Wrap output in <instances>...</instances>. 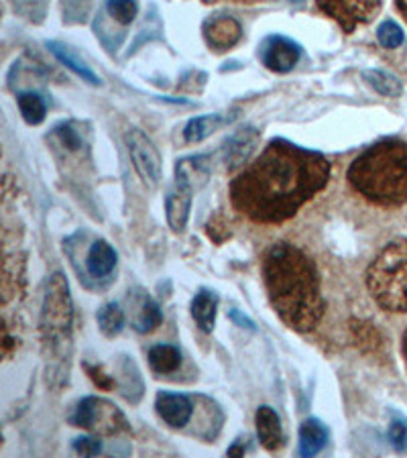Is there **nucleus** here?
Instances as JSON below:
<instances>
[{
    "label": "nucleus",
    "instance_id": "nucleus-14",
    "mask_svg": "<svg viewBox=\"0 0 407 458\" xmlns=\"http://www.w3.org/2000/svg\"><path fill=\"white\" fill-rule=\"evenodd\" d=\"M204 37L206 43L216 51H226L236 46L241 39V25L231 17H218L210 19L204 25Z\"/></svg>",
    "mask_w": 407,
    "mask_h": 458
},
{
    "label": "nucleus",
    "instance_id": "nucleus-26",
    "mask_svg": "<svg viewBox=\"0 0 407 458\" xmlns=\"http://www.w3.org/2000/svg\"><path fill=\"white\" fill-rule=\"evenodd\" d=\"M108 13L110 17L118 21L121 25H131L137 17L139 4L137 0H108Z\"/></svg>",
    "mask_w": 407,
    "mask_h": 458
},
{
    "label": "nucleus",
    "instance_id": "nucleus-6",
    "mask_svg": "<svg viewBox=\"0 0 407 458\" xmlns=\"http://www.w3.org/2000/svg\"><path fill=\"white\" fill-rule=\"evenodd\" d=\"M72 424L100 436H114L129 430L124 413L102 397H84L72 416Z\"/></svg>",
    "mask_w": 407,
    "mask_h": 458
},
{
    "label": "nucleus",
    "instance_id": "nucleus-35",
    "mask_svg": "<svg viewBox=\"0 0 407 458\" xmlns=\"http://www.w3.org/2000/svg\"><path fill=\"white\" fill-rule=\"evenodd\" d=\"M292 3H301V0H292Z\"/></svg>",
    "mask_w": 407,
    "mask_h": 458
},
{
    "label": "nucleus",
    "instance_id": "nucleus-19",
    "mask_svg": "<svg viewBox=\"0 0 407 458\" xmlns=\"http://www.w3.org/2000/svg\"><path fill=\"white\" fill-rule=\"evenodd\" d=\"M328 442V428L320 420L308 418L300 426V456H316Z\"/></svg>",
    "mask_w": 407,
    "mask_h": 458
},
{
    "label": "nucleus",
    "instance_id": "nucleus-7",
    "mask_svg": "<svg viewBox=\"0 0 407 458\" xmlns=\"http://www.w3.org/2000/svg\"><path fill=\"white\" fill-rule=\"evenodd\" d=\"M124 143H127L132 165H135L140 180H143L149 188H157V183L161 180V157L157 147H155L151 139L139 129L127 131Z\"/></svg>",
    "mask_w": 407,
    "mask_h": 458
},
{
    "label": "nucleus",
    "instance_id": "nucleus-24",
    "mask_svg": "<svg viewBox=\"0 0 407 458\" xmlns=\"http://www.w3.org/2000/svg\"><path fill=\"white\" fill-rule=\"evenodd\" d=\"M19 108H21V114H23L25 121L29 124H39L43 123V118H46V102L39 94H33V92H23L19 94Z\"/></svg>",
    "mask_w": 407,
    "mask_h": 458
},
{
    "label": "nucleus",
    "instance_id": "nucleus-11",
    "mask_svg": "<svg viewBox=\"0 0 407 458\" xmlns=\"http://www.w3.org/2000/svg\"><path fill=\"white\" fill-rule=\"evenodd\" d=\"M155 408L163 422L172 428H183L194 416V403L188 395L172 394V391H159Z\"/></svg>",
    "mask_w": 407,
    "mask_h": 458
},
{
    "label": "nucleus",
    "instance_id": "nucleus-33",
    "mask_svg": "<svg viewBox=\"0 0 407 458\" xmlns=\"http://www.w3.org/2000/svg\"><path fill=\"white\" fill-rule=\"evenodd\" d=\"M397 3V9L402 11V14L405 17V21H407V0H395Z\"/></svg>",
    "mask_w": 407,
    "mask_h": 458
},
{
    "label": "nucleus",
    "instance_id": "nucleus-29",
    "mask_svg": "<svg viewBox=\"0 0 407 458\" xmlns=\"http://www.w3.org/2000/svg\"><path fill=\"white\" fill-rule=\"evenodd\" d=\"M72 448L81 456H96L102 453V440L96 438V436H80V438L73 440Z\"/></svg>",
    "mask_w": 407,
    "mask_h": 458
},
{
    "label": "nucleus",
    "instance_id": "nucleus-20",
    "mask_svg": "<svg viewBox=\"0 0 407 458\" xmlns=\"http://www.w3.org/2000/svg\"><path fill=\"white\" fill-rule=\"evenodd\" d=\"M47 47L51 49V54H54L59 59V62L65 65V68H70L73 73H78V76L84 80V82L92 84V86H98L100 84V78L96 76V73L90 70V65H88L84 59H81L70 46H64V43H57V41H51V43H47Z\"/></svg>",
    "mask_w": 407,
    "mask_h": 458
},
{
    "label": "nucleus",
    "instance_id": "nucleus-28",
    "mask_svg": "<svg viewBox=\"0 0 407 458\" xmlns=\"http://www.w3.org/2000/svg\"><path fill=\"white\" fill-rule=\"evenodd\" d=\"M389 442L397 453H405L407 450V422L405 420H394L389 426Z\"/></svg>",
    "mask_w": 407,
    "mask_h": 458
},
{
    "label": "nucleus",
    "instance_id": "nucleus-34",
    "mask_svg": "<svg viewBox=\"0 0 407 458\" xmlns=\"http://www.w3.org/2000/svg\"><path fill=\"white\" fill-rule=\"evenodd\" d=\"M403 357H405V363H407V330L403 335Z\"/></svg>",
    "mask_w": 407,
    "mask_h": 458
},
{
    "label": "nucleus",
    "instance_id": "nucleus-27",
    "mask_svg": "<svg viewBox=\"0 0 407 458\" xmlns=\"http://www.w3.org/2000/svg\"><path fill=\"white\" fill-rule=\"evenodd\" d=\"M377 37H379V43L387 49H395L403 43V31L402 27L394 21H385V23L377 29Z\"/></svg>",
    "mask_w": 407,
    "mask_h": 458
},
{
    "label": "nucleus",
    "instance_id": "nucleus-30",
    "mask_svg": "<svg viewBox=\"0 0 407 458\" xmlns=\"http://www.w3.org/2000/svg\"><path fill=\"white\" fill-rule=\"evenodd\" d=\"M57 135L62 137V143L68 147V149H80L81 147V141H80V135L76 131L72 129V124H64L62 129H57Z\"/></svg>",
    "mask_w": 407,
    "mask_h": 458
},
{
    "label": "nucleus",
    "instance_id": "nucleus-32",
    "mask_svg": "<svg viewBox=\"0 0 407 458\" xmlns=\"http://www.w3.org/2000/svg\"><path fill=\"white\" fill-rule=\"evenodd\" d=\"M247 450H249V442H242V438H239L231 448H228V456H242Z\"/></svg>",
    "mask_w": 407,
    "mask_h": 458
},
{
    "label": "nucleus",
    "instance_id": "nucleus-17",
    "mask_svg": "<svg viewBox=\"0 0 407 458\" xmlns=\"http://www.w3.org/2000/svg\"><path fill=\"white\" fill-rule=\"evenodd\" d=\"M210 174V157L208 155H196V157H186L177 161L175 165V182L186 183L191 190L204 186Z\"/></svg>",
    "mask_w": 407,
    "mask_h": 458
},
{
    "label": "nucleus",
    "instance_id": "nucleus-10",
    "mask_svg": "<svg viewBox=\"0 0 407 458\" xmlns=\"http://www.w3.org/2000/svg\"><path fill=\"white\" fill-rule=\"evenodd\" d=\"M127 310L131 318V327L140 332V335L153 332L163 320L157 301H155L145 290H140V287H135V290L129 292Z\"/></svg>",
    "mask_w": 407,
    "mask_h": 458
},
{
    "label": "nucleus",
    "instance_id": "nucleus-22",
    "mask_svg": "<svg viewBox=\"0 0 407 458\" xmlns=\"http://www.w3.org/2000/svg\"><path fill=\"white\" fill-rule=\"evenodd\" d=\"M149 365L155 373H174L182 365V352L174 344H157L149 351Z\"/></svg>",
    "mask_w": 407,
    "mask_h": 458
},
{
    "label": "nucleus",
    "instance_id": "nucleus-31",
    "mask_svg": "<svg viewBox=\"0 0 407 458\" xmlns=\"http://www.w3.org/2000/svg\"><path fill=\"white\" fill-rule=\"evenodd\" d=\"M228 316H231V320H234L236 324H239L241 328H249V330H255V324H253V320H249L247 316H242L239 310H231V312H228Z\"/></svg>",
    "mask_w": 407,
    "mask_h": 458
},
{
    "label": "nucleus",
    "instance_id": "nucleus-3",
    "mask_svg": "<svg viewBox=\"0 0 407 458\" xmlns=\"http://www.w3.org/2000/svg\"><path fill=\"white\" fill-rule=\"evenodd\" d=\"M352 188L369 202L394 208L407 202V145L383 141L360 153L349 169Z\"/></svg>",
    "mask_w": 407,
    "mask_h": 458
},
{
    "label": "nucleus",
    "instance_id": "nucleus-25",
    "mask_svg": "<svg viewBox=\"0 0 407 458\" xmlns=\"http://www.w3.org/2000/svg\"><path fill=\"white\" fill-rule=\"evenodd\" d=\"M362 76H365L367 82L383 96H391V98H394V96L402 94V82H399L395 76H391V73H387V72L367 70Z\"/></svg>",
    "mask_w": 407,
    "mask_h": 458
},
{
    "label": "nucleus",
    "instance_id": "nucleus-16",
    "mask_svg": "<svg viewBox=\"0 0 407 458\" xmlns=\"http://www.w3.org/2000/svg\"><path fill=\"white\" fill-rule=\"evenodd\" d=\"M116 267V250L108 245L105 239L92 242L86 255V271L92 279H105Z\"/></svg>",
    "mask_w": 407,
    "mask_h": 458
},
{
    "label": "nucleus",
    "instance_id": "nucleus-8",
    "mask_svg": "<svg viewBox=\"0 0 407 458\" xmlns=\"http://www.w3.org/2000/svg\"><path fill=\"white\" fill-rule=\"evenodd\" d=\"M318 6L336 21L346 33L371 21L381 9V0H318Z\"/></svg>",
    "mask_w": 407,
    "mask_h": 458
},
{
    "label": "nucleus",
    "instance_id": "nucleus-1",
    "mask_svg": "<svg viewBox=\"0 0 407 458\" xmlns=\"http://www.w3.org/2000/svg\"><path fill=\"white\" fill-rule=\"evenodd\" d=\"M328 177L330 164L322 153L277 139L234 177L231 200L253 223H285L326 188Z\"/></svg>",
    "mask_w": 407,
    "mask_h": 458
},
{
    "label": "nucleus",
    "instance_id": "nucleus-18",
    "mask_svg": "<svg viewBox=\"0 0 407 458\" xmlns=\"http://www.w3.org/2000/svg\"><path fill=\"white\" fill-rule=\"evenodd\" d=\"M218 295L212 290H199L196 298L191 300V318H194L198 328L202 332H212L216 322Z\"/></svg>",
    "mask_w": 407,
    "mask_h": 458
},
{
    "label": "nucleus",
    "instance_id": "nucleus-2",
    "mask_svg": "<svg viewBox=\"0 0 407 458\" xmlns=\"http://www.w3.org/2000/svg\"><path fill=\"white\" fill-rule=\"evenodd\" d=\"M271 306L287 327L309 332L324 314L320 276L312 259L290 242H276L263 259Z\"/></svg>",
    "mask_w": 407,
    "mask_h": 458
},
{
    "label": "nucleus",
    "instance_id": "nucleus-5",
    "mask_svg": "<svg viewBox=\"0 0 407 458\" xmlns=\"http://www.w3.org/2000/svg\"><path fill=\"white\" fill-rule=\"evenodd\" d=\"M72 324H73V304L70 295V285L62 273H54L49 277L46 298H43L39 330L46 351L51 357L68 359L72 351Z\"/></svg>",
    "mask_w": 407,
    "mask_h": 458
},
{
    "label": "nucleus",
    "instance_id": "nucleus-4",
    "mask_svg": "<svg viewBox=\"0 0 407 458\" xmlns=\"http://www.w3.org/2000/svg\"><path fill=\"white\" fill-rule=\"evenodd\" d=\"M367 287L377 304L389 312H407V239L385 245L369 265Z\"/></svg>",
    "mask_w": 407,
    "mask_h": 458
},
{
    "label": "nucleus",
    "instance_id": "nucleus-15",
    "mask_svg": "<svg viewBox=\"0 0 407 458\" xmlns=\"http://www.w3.org/2000/svg\"><path fill=\"white\" fill-rule=\"evenodd\" d=\"M255 422H257V434L261 445L276 453L281 446H284V426H281V420L277 416V411L269 408V405H261L255 413Z\"/></svg>",
    "mask_w": 407,
    "mask_h": 458
},
{
    "label": "nucleus",
    "instance_id": "nucleus-23",
    "mask_svg": "<svg viewBox=\"0 0 407 458\" xmlns=\"http://www.w3.org/2000/svg\"><path fill=\"white\" fill-rule=\"evenodd\" d=\"M98 327L110 338L121 335L124 327V310L114 301H108L98 310Z\"/></svg>",
    "mask_w": 407,
    "mask_h": 458
},
{
    "label": "nucleus",
    "instance_id": "nucleus-9",
    "mask_svg": "<svg viewBox=\"0 0 407 458\" xmlns=\"http://www.w3.org/2000/svg\"><path fill=\"white\" fill-rule=\"evenodd\" d=\"M301 49L295 41L287 39L281 35H271L261 43L259 47V57H261L263 65H267L271 72L285 73L295 68V64L300 62Z\"/></svg>",
    "mask_w": 407,
    "mask_h": 458
},
{
    "label": "nucleus",
    "instance_id": "nucleus-21",
    "mask_svg": "<svg viewBox=\"0 0 407 458\" xmlns=\"http://www.w3.org/2000/svg\"><path fill=\"white\" fill-rule=\"evenodd\" d=\"M228 121H233V116L206 114V116L191 118L186 131H183V137H186L188 143H199L204 141L206 137H210L212 132H216L222 124H226Z\"/></svg>",
    "mask_w": 407,
    "mask_h": 458
},
{
    "label": "nucleus",
    "instance_id": "nucleus-12",
    "mask_svg": "<svg viewBox=\"0 0 407 458\" xmlns=\"http://www.w3.org/2000/svg\"><path fill=\"white\" fill-rule=\"evenodd\" d=\"M259 139H261V135H259V131L255 127H244L241 131H236L233 137L226 139L225 164L228 169H231V172L233 169L247 164L249 157L255 151Z\"/></svg>",
    "mask_w": 407,
    "mask_h": 458
},
{
    "label": "nucleus",
    "instance_id": "nucleus-13",
    "mask_svg": "<svg viewBox=\"0 0 407 458\" xmlns=\"http://www.w3.org/2000/svg\"><path fill=\"white\" fill-rule=\"evenodd\" d=\"M191 194H194V190L180 182H175V186L169 190V194L165 198V212H167V223L172 226L174 233L186 231L190 208H191Z\"/></svg>",
    "mask_w": 407,
    "mask_h": 458
}]
</instances>
